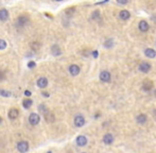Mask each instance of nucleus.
<instances>
[{
    "instance_id": "1",
    "label": "nucleus",
    "mask_w": 156,
    "mask_h": 153,
    "mask_svg": "<svg viewBox=\"0 0 156 153\" xmlns=\"http://www.w3.org/2000/svg\"><path fill=\"white\" fill-rule=\"evenodd\" d=\"M17 149H18V151L21 152V153L27 152L29 150V143H28V141H25V140L19 141L18 143H17Z\"/></svg>"
},
{
    "instance_id": "2",
    "label": "nucleus",
    "mask_w": 156,
    "mask_h": 153,
    "mask_svg": "<svg viewBox=\"0 0 156 153\" xmlns=\"http://www.w3.org/2000/svg\"><path fill=\"white\" fill-rule=\"evenodd\" d=\"M73 122H74V125H75L76 128H81V127H83V125L85 124V118L82 115H76L74 117Z\"/></svg>"
},
{
    "instance_id": "3",
    "label": "nucleus",
    "mask_w": 156,
    "mask_h": 153,
    "mask_svg": "<svg viewBox=\"0 0 156 153\" xmlns=\"http://www.w3.org/2000/svg\"><path fill=\"white\" fill-rule=\"evenodd\" d=\"M99 78H100V80L102 81V82H104V83H107V82H109V81H110L111 76H110V74L108 73V71H106V70H103V71H101V73H100Z\"/></svg>"
},
{
    "instance_id": "4",
    "label": "nucleus",
    "mask_w": 156,
    "mask_h": 153,
    "mask_svg": "<svg viewBox=\"0 0 156 153\" xmlns=\"http://www.w3.org/2000/svg\"><path fill=\"white\" fill-rule=\"evenodd\" d=\"M138 69H139L141 73L146 74V73H149V71L151 70V64H150V63H148V62H142V63H140V65H139V67H138Z\"/></svg>"
},
{
    "instance_id": "5",
    "label": "nucleus",
    "mask_w": 156,
    "mask_h": 153,
    "mask_svg": "<svg viewBox=\"0 0 156 153\" xmlns=\"http://www.w3.org/2000/svg\"><path fill=\"white\" fill-rule=\"evenodd\" d=\"M39 120H40L39 116H38L37 114H35V113H32V114L29 116V122H30L32 125L38 124V123H39Z\"/></svg>"
},
{
    "instance_id": "6",
    "label": "nucleus",
    "mask_w": 156,
    "mask_h": 153,
    "mask_svg": "<svg viewBox=\"0 0 156 153\" xmlns=\"http://www.w3.org/2000/svg\"><path fill=\"white\" fill-rule=\"evenodd\" d=\"M152 87H153V82L150 79H145L142 82V89H143V91L149 92V91L152 89Z\"/></svg>"
},
{
    "instance_id": "7",
    "label": "nucleus",
    "mask_w": 156,
    "mask_h": 153,
    "mask_svg": "<svg viewBox=\"0 0 156 153\" xmlns=\"http://www.w3.org/2000/svg\"><path fill=\"white\" fill-rule=\"evenodd\" d=\"M76 145L79 147H84L87 145V138L84 135H80V136L76 137Z\"/></svg>"
},
{
    "instance_id": "8",
    "label": "nucleus",
    "mask_w": 156,
    "mask_h": 153,
    "mask_svg": "<svg viewBox=\"0 0 156 153\" xmlns=\"http://www.w3.org/2000/svg\"><path fill=\"white\" fill-rule=\"evenodd\" d=\"M103 142L105 143V145H111L112 142H114V136H112V134H105L103 136Z\"/></svg>"
},
{
    "instance_id": "9",
    "label": "nucleus",
    "mask_w": 156,
    "mask_h": 153,
    "mask_svg": "<svg viewBox=\"0 0 156 153\" xmlns=\"http://www.w3.org/2000/svg\"><path fill=\"white\" fill-rule=\"evenodd\" d=\"M19 116V112L17 109H11L8 111V118L11 120H14V119H17Z\"/></svg>"
},
{
    "instance_id": "10",
    "label": "nucleus",
    "mask_w": 156,
    "mask_h": 153,
    "mask_svg": "<svg viewBox=\"0 0 156 153\" xmlns=\"http://www.w3.org/2000/svg\"><path fill=\"white\" fill-rule=\"evenodd\" d=\"M80 67L77 66V65H71L70 67H69V73H70V75L71 76H73V77H75V76H77L80 74Z\"/></svg>"
},
{
    "instance_id": "11",
    "label": "nucleus",
    "mask_w": 156,
    "mask_h": 153,
    "mask_svg": "<svg viewBox=\"0 0 156 153\" xmlns=\"http://www.w3.org/2000/svg\"><path fill=\"white\" fill-rule=\"evenodd\" d=\"M138 28H139V30H140L141 32H146V31L149 30L150 26H149V23L146 22L145 20H140L139 25H138Z\"/></svg>"
},
{
    "instance_id": "12",
    "label": "nucleus",
    "mask_w": 156,
    "mask_h": 153,
    "mask_svg": "<svg viewBox=\"0 0 156 153\" xmlns=\"http://www.w3.org/2000/svg\"><path fill=\"white\" fill-rule=\"evenodd\" d=\"M144 55L149 59H154L156 57V51L154 49H151V48H148L144 50Z\"/></svg>"
},
{
    "instance_id": "13",
    "label": "nucleus",
    "mask_w": 156,
    "mask_h": 153,
    "mask_svg": "<svg viewBox=\"0 0 156 153\" xmlns=\"http://www.w3.org/2000/svg\"><path fill=\"white\" fill-rule=\"evenodd\" d=\"M44 116H45V119H46V121L47 122H53L54 120H55V116L52 114L49 110L44 114Z\"/></svg>"
},
{
    "instance_id": "14",
    "label": "nucleus",
    "mask_w": 156,
    "mask_h": 153,
    "mask_svg": "<svg viewBox=\"0 0 156 153\" xmlns=\"http://www.w3.org/2000/svg\"><path fill=\"white\" fill-rule=\"evenodd\" d=\"M146 120H148V117H146L145 114H140V115H138L137 118H136L137 123H139V124H144V123L146 122Z\"/></svg>"
},
{
    "instance_id": "15",
    "label": "nucleus",
    "mask_w": 156,
    "mask_h": 153,
    "mask_svg": "<svg viewBox=\"0 0 156 153\" xmlns=\"http://www.w3.org/2000/svg\"><path fill=\"white\" fill-rule=\"evenodd\" d=\"M129 17H131V14H129V12L126 10H122L119 13V18L122 19V20H127Z\"/></svg>"
},
{
    "instance_id": "16",
    "label": "nucleus",
    "mask_w": 156,
    "mask_h": 153,
    "mask_svg": "<svg viewBox=\"0 0 156 153\" xmlns=\"http://www.w3.org/2000/svg\"><path fill=\"white\" fill-rule=\"evenodd\" d=\"M51 51H52V54L54 57H58L62 54V51H60V48L57 46V45H53V46L51 47Z\"/></svg>"
},
{
    "instance_id": "17",
    "label": "nucleus",
    "mask_w": 156,
    "mask_h": 153,
    "mask_svg": "<svg viewBox=\"0 0 156 153\" xmlns=\"http://www.w3.org/2000/svg\"><path fill=\"white\" fill-rule=\"evenodd\" d=\"M29 21V17L27 15H21L18 17V20H17V22H18L19 26H24L25 23H27Z\"/></svg>"
},
{
    "instance_id": "18",
    "label": "nucleus",
    "mask_w": 156,
    "mask_h": 153,
    "mask_svg": "<svg viewBox=\"0 0 156 153\" xmlns=\"http://www.w3.org/2000/svg\"><path fill=\"white\" fill-rule=\"evenodd\" d=\"M48 85V80L46 78H39L37 80V86L40 88H45Z\"/></svg>"
},
{
    "instance_id": "19",
    "label": "nucleus",
    "mask_w": 156,
    "mask_h": 153,
    "mask_svg": "<svg viewBox=\"0 0 156 153\" xmlns=\"http://www.w3.org/2000/svg\"><path fill=\"white\" fill-rule=\"evenodd\" d=\"M8 18V12L5 9H1L0 10V20L1 21H5Z\"/></svg>"
},
{
    "instance_id": "20",
    "label": "nucleus",
    "mask_w": 156,
    "mask_h": 153,
    "mask_svg": "<svg viewBox=\"0 0 156 153\" xmlns=\"http://www.w3.org/2000/svg\"><path fill=\"white\" fill-rule=\"evenodd\" d=\"M104 48H106V49H110V48H112V46H114V39L112 38H108V39H106L105 42H104Z\"/></svg>"
},
{
    "instance_id": "21",
    "label": "nucleus",
    "mask_w": 156,
    "mask_h": 153,
    "mask_svg": "<svg viewBox=\"0 0 156 153\" xmlns=\"http://www.w3.org/2000/svg\"><path fill=\"white\" fill-rule=\"evenodd\" d=\"M33 101L31 100V99H25V100L22 101V106L24 107V109H29V107L32 105Z\"/></svg>"
},
{
    "instance_id": "22",
    "label": "nucleus",
    "mask_w": 156,
    "mask_h": 153,
    "mask_svg": "<svg viewBox=\"0 0 156 153\" xmlns=\"http://www.w3.org/2000/svg\"><path fill=\"white\" fill-rule=\"evenodd\" d=\"M75 12V7L74 6H71V7H68L66 9V11H65V14L68 15V16H71L73 13Z\"/></svg>"
},
{
    "instance_id": "23",
    "label": "nucleus",
    "mask_w": 156,
    "mask_h": 153,
    "mask_svg": "<svg viewBox=\"0 0 156 153\" xmlns=\"http://www.w3.org/2000/svg\"><path fill=\"white\" fill-rule=\"evenodd\" d=\"M91 18L93 19V20H98V19H100V12L97 10V11H93L92 12V14H91Z\"/></svg>"
},
{
    "instance_id": "24",
    "label": "nucleus",
    "mask_w": 156,
    "mask_h": 153,
    "mask_svg": "<svg viewBox=\"0 0 156 153\" xmlns=\"http://www.w3.org/2000/svg\"><path fill=\"white\" fill-rule=\"evenodd\" d=\"M39 47H40V45H39V43H37V42H34V43H32V45H31V48H32V50H34V51H37V50L39 49Z\"/></svg>"
},
{
    "instance_id": "25",
    "label": "nucleus",
    "mask_w": 156,
    "mask_h": 153,
    "mask_svg": "<svg viewBox=\"0 0 156 153\" xmlns=\"http://www.w3.org/2000/svg\"><path fill=\"white\" fill-rule=\"evenodd\" d=\"M38 110H39V112H41L42 114H45V113L48 111L47 106H46L45 104H40V105H38Z\"/></svg>"
},
{
    "instance_id": "26",
    "label": "nucleus",
    "mask_w": 156,
    "mask_h": 153,
    "mask_svg": "<svg viewBox=\"0 0 156 153\" xmlns=\"http://www.w3.org/2000/svg\"><path fill=\"white\" fill-rule=\"evenodd\" d=\"M6 48V42L3 39H0V50H3Z\"/></svg>"
},
{
    "instance_id": "27",
    "label": "nucleus",
    "mask_w": 156,
    "mask_h": 153,
    "mask_svg": "<svg viewBox=\"0 0 156 153\" xmlns=\"http://www.w3.org/2000/svg\"><path fill=\"white\" fill-rule=\"evenodd\" d=\"M0 95L3 96V97H8L11 95L10 92H6V91H3V89H0Z\"/></svg>"
},
{
    "instance_id": "28",
    "label": "nucleus",
    "mask_w": 156,
    "mask_h": 153,
    "mask_svg": "<svg viewBox=\"0 0 156 153\" xmlns=\"http://www.w3.org/2000/svg\"><path fill=\"white\" fill-rule=\"evenodd\" d=\"M35 66H36L35 62H33V61H30V62L28 63V67H29V68H34Z\"/></svg>"
},
{
    "instance_id": "29",
    "label": "nucleus",
    "mask_w": 156,
    "mask_h": 153,
    "mask_svg": "<svg viewBox=\"0 0 156 153\" xmlns=\"http://www.w3.org/2000/svg\"><path fill=\"white\" fill-rule=\"evenodd\" d=\"M117 2H118L119 4H122V5H124V4H127L128 0H117Z\"/></svg>"
},
{
    "instance_id": "30",
    "label": "nucleus",
    "mask_w": 156,
    "mask_h": 153,
    "mask_svg": "<svg viewBox=\"0 0 156 153\" xmlns=\"http://www.w3.org/2000/svg\"><path fill=\"white\" fill-rule=\"evenodd\" d=\"M92 55H93V58H98V51H97V50L93 51V52H92Z\"/></svg>"
},
{
    "instance_id": "31",
    "label": "nucleus",
    "mask_w": 156,
    "mask_h": 153,
    "mask_svg": "<svg viewBox=\"0 0 156 153\" xmlns=\"http://www.w3.org/2000/svg\"><path fill=\"white\" fill-rule=\"evenodd\" d=\"M24 95H25V96H27V97H29V96H31L32 94H31V93H30L29 91H25V92H24Z\"/></svg>"
},
{
    "instance_id": "32",
    "label": "nucleus",
    "mask_w": 156,
    "mask_h": 153,
    "mask_svg": "<svg viewBox=\"0 0 156 153\" xmlns=\"http://www.w3.org/2000/svg\"><path fill=\"white\" fill-rule=\"evenodd\" d=\"M42 95H44L45 97H49V94H48V93H42Z\"/></svg>"
},
{
    "instance_id": "33",
    "label": "nucleus",
    "mask_w": 156,
    "mask_h": 153,
    "mask_svg": "<svg viewBox=\"0 0 156 153\" xmlns=\"http://www.w3.org/2000/svg\"><path fill=\"white\" fill-rule=\"evenodd\" d=\"M154 97L156 98V89H155V91H154Z\"/></svg>"
},
{
    "instance_id": "34",
    "label": "nucleus",
    "mask_w": 156,
    "mask_h": 153,
    "mask_svg": "<svg viewBox=\"0 0 156 153\" xmlns=\"http://www.w3.org/2000/svg\"><path fill=\"white\" fill-rule=\"evenodd\" d=\"M0 123H1V117H0Z\"/></svg>"
}]
</instances>
